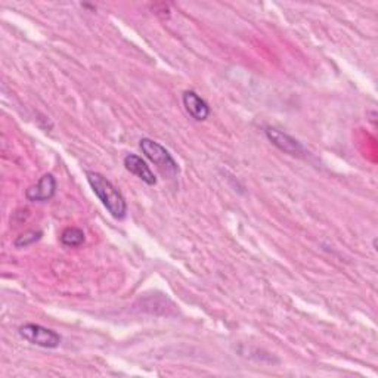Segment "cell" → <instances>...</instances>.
Returning <instances> with one entry per match:
<instances>
[{
    "instance_id": "1",
    "label": "cell",
    "mask_w": 378,
    "mask_h": 378,
    "mask_svg": "<svg viewBox=\"0 0 378 378\" xmlns=\"http://www.w3.org/2000/svg\"><path fill=\"white\" fill-rule=\"evenodd\" d=\"M86 179L92 191L99 198L102 206L109 212V214L118 220L124 219L126 214H128V202H126L118 189L98 171L87 170Z\"/></svg>"
},
{
    "instance_id": "2",
    "label": "cell",
    "mask_w": 378,
    "mask_h": 378,
    "mask_svg": "<svg viewBox=\"0 0 378 378\" xmlns=\"http://www.w3.org/2000/svg\"><path fill=\"white\" fill-rule=\"evenodd\" d=\"M139 148L144 152L147 159L152 164H155L157 169L167 178H175L179 173V166L176 160L173 159L171 154L163 145H160L159 142H155L150 138H142L139 140Z\"/></svg>"
},
{
    "instance_id": "3",
    "label": "cell",
    "mask_w": 378,
    "mask_h": 378,
    "mask_svg": "<svg viewBox=\"0 0 378 378\" xmlns=\"http://www.w3.org/2000/svg\"><path fill=\"white\" fill-rule=\"evenodd\" d=\"M18 334L23 340L39 346L43 349H56L62 339L56 331L42 327L39 324H24L18 328Z\"/></svg>"
},
{
    "instance_id": "4",
    "label": "cell",
    "mask_w": 378,
    "mask_h": 378,
    "mask_svg": "<svg viewBox=\"0 0 378 378\" xmlns=\"http://www.w3.org/2000/svg\"><path fill=\"white\" fill-rule=\"evenodd\" d=\"M56 194V179L52 173H46L39 182L30 186L25 191V198L31 202H46L51 201Z\"/></svg>"
},
{
    "instance_id": "5",
    "label": "cell",
    "mask_w": 378,
    "mask_h": 378,
    "mask_svg": "<svg viewBox=\"0 0 378 378\" xmlns=\"http://www.w3.org/2000/svg\"><path fill=\"white\" fill-rule=\"evenodd\" d=\"M264 135L278 150H281L284 152H287L290 155H302V154H305V148H303V145L300 144V142H298L297 139H294L293 136L287 135V133H284V132H281V130H278L275 128H266Z\"/></svg>"
},
{
    "instance_id": "6",
    "label": "cell",
    "mask_w": 378,
    "mask_h": 378,
    "mask_svg": "<svg viewBox=\"0 0 378 378\" xmlns=\"http://www.w3.org/2000/svg\"><path fill=\"white\" fill-rule=\"evenodd\" d=\"M182 102L186 109V113L197 121L207 120L210 116V106L204 101L200 94L194 90H186L182 94Z\"/></svg>"
},
{
    "instance_id": "7",
    "label": "cell",
    "mask_w": 378,
    "mask_h": 378,
    "mask_svg": "<svg viewBox=\"0 0 378 378\" xmlns=\"http://www.w3.org/2000/svg\"><path fill=\"white\" fill-rule=\"evenodd\" d=\"M124 167L128 169L130 173H133L135 176H138L142 182H145L147 185L152 186L157 183L155 175L150 166L145 163V160H142L139 155L136 154H128L124 157Z\"/></svg>"
},
{
    "instance_id": "8",
    "label": "cell",
    "mask_w": 378,
    "mask_h": 378,
    "mask_svg": "<svg viewBox=\"0 0 378 378\" xmlns=\"http://www.w3.org/2000/svg\"><path fill=\"white\" fill-rule=\"evenodd\" d=\"M61 244L64 247H71V248H75V247H80L83 243H85V232L80 229V228H67L62 231L61 236Z\"/></svg>"
},
{
    "instance_id": "9",
    "label": "cell",
    "mask_w": 378,
    "mask_h": 378,
    "mask_svg": "<svg viewBox=\"0 0 378 378\" xmlns=\"http://www.w3.org/2000/svg\"><path fill=\"white\" fill-rule=\"evenodd\" d=\"M42 231H28L23 235H20L17 240L13 241V245L17 248H24V247H28L31 244L37 243L40 238H42Z\"/></svg>"
}]
</instances>
